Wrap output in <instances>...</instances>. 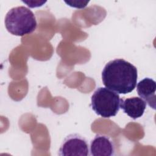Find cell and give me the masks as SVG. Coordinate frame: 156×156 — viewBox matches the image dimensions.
Masks as SVG:
<instances>
[{
	"label": "cell",
	"instance_id": "1",
	"mask_svg": "<svg viewBox=\"0 0 156 156\" xmlns=\"http://www.w3.org/2000/svg\"><path fill=\"white\" fill-rule=\"evenodd\" d=\"M137 78L136 68L122 58L109 61L102 71L104 86L118 94L131 93L136 87Z\"/></svg>",
	"mask_w": 156,
	"mask_h": 156
},
{
	"label": "cell",
	"instance_id": "2",
	"mask_svg": "<svg viewBox=\"0 0 156 156\" xmlns=\"http://www.w3.org/2000/svg\"><path fill=\"white\" fill-rule=\"evenodd\" d=\"M5 26L12 35L24 36L34 32L37 23L34 13L24 6L13 7L5 17Z\"/></svg>",
	"mask_w": 156,
	"mask_h": 156
},
{
	"label": "cell",
	"instance_id": "3",
	"mask_svg": "<svg viewBox=\"0 0 156 156\" xmlns=\"http://www.w3.org/2000/svg\"><path fill=\"white\" fill-rule=\"evenodd\" d=\"M120 103L119 95L106 87H98L91 98V108L104 118L116 116L119 110Z\"/></svg>",
	"mask_w": 156,
	"mask_h": 156
},
{
	"label": "cell",
	"instance_id": "4",
	"mask_svg": "<svg viewBox=\"0 0 156 156\" xmlns=\"http://www.w3.org/2000/svg\"><path fill=\"white\" fill-rule=\"evenodd\" d=\"M89 152V144L87 139L78 133H72L65 138L58 154L60 156H88L90 155Z\"/></svg>",
	"mask_w": 156,
	"mask_h": 156
},
{
	"label": "cell",
	"instance_id": "5",
	"mask_svg": "<svg viewBox=\"0 0 156 156\" xmlns=\"http://www.w3.org/2000/svg\"><path fill=\"white\" fill-rule=\"evenodd\" d=\"M115 143L107 135L97 134L90 142V155L112 156L115 155Z\"/></svg>",
	"mask_w": 156,
	"mask_h": 156
},
{
	"label": "cell",
	"instance_id": "6",
	"mask_svg": "<svg viewBox=\"0 0 156 156\" xmlns=\"http://www.w3.org/2000/svg\"><path fill=\"white\" fill-rule=\"evenodd\" d=\"M136 91L139 96L142 99H143L151 108L155 110V81L149 77H146L137 83Z\"/></svg>",
	"mask_w": 156,
	"mask_h": 156
},
{
	"label": "cell",
	"instance_id": "7",
	"mask_svg": "<svg viewBox=\"0 0 156 156\" xmlns=\"http://www.w3.org/2000/svg\"><path fill=\"white\" fill-rule=\"evenodd\" d=\"M120 108L129 117L136 119L143 115L146 103L141 98L135 96L125 99H121Z\"/></svg>",
	"mask_w": 156,
	"mask_h": 156
},
{
	"label": "cell",
	"instance_id": "8",
	"mask_svg": "<svg viewBox=\"0 0 156 156\" xmlns=\"http://www.w3.org/2000/svg\"><path fill=\"white\" fill-rule=\"evenodd\" d=\"M68 5H69L72 7H75L77 9H83L87 6V4L89 1H65Z\"/></svg>",
	"mask_w": 156,
	"mask_h": 156
}]
</instances>
